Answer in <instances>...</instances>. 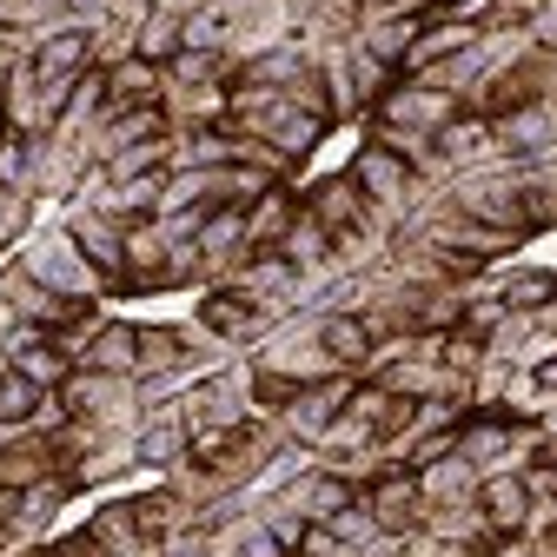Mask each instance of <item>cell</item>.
I'll return each mask as SVG.
<instances>
[{
  "instance_id": "6da1fadb",
  "label": "cell",
  "mask_w": 557,
  "mask_h": 557,
  "mask_svg": "<svg viewBox=\"0 0 557 557\" xmlns=\"http://www.w3.org/2000/svg\"><path fill=\"white\" fill-rule=\"evenodd\" d=\"M21 272H34L40 286H53V293H66V299H94V306H107V278L87 265V252L74 246V233L60 226V206H40V220L27 226V239L8 252Z\"/></svg>"
},
{
  "instance_id": "7a4b0ae2",
  "label": "cell",
  "mask_w": 557,
  "mask_h": 557,
  "mask_svg": "<svg viewBox=\"0 0 557 557\" xmlns=\"http://www.w3.org/2000/svg\"><path fill=\"white\" fill-rule=\"evenodd\" d=\"M438 193L458 206L465 220H478V226H498V233L524 239V166L498 160V166H478V173H458V180H445Z\"/></svg>"
},
{
  "instance_id": "3957f363",
  "label": "cell",
  "mask_w": 557,
  "mask_h": 557,
  "mask_svg": "<svg viewBox=\"0 0 557 557\" xmlns=\"http://www.w3.org/2000/svg\"><path fill=\"white\" fill-rule=\"evenodd\" d=\"M345 173L359 180V193H366V206H372V213H379V220H392L398 233H405V220L418 213V199L432 193V186L418 180V173H411V166H405L392 147H379L372 133L359 139V153H352V166H345Z\"/></svg>"
},
{
  "instance_id": "277c9868",
  "label": "cell",
  "mask_w": 557,
  "mask_h": 557,
  "mask_svg": "<svg viewBox=\"0 0 557 557\" xmlns=\"http://www.w3.org/2000/svg\"><path fill=\"white\" fill-rule=\"evenodd\" d=\"M60 405L66 418H87V425H107V432H133L147 398H139V379H120V372H87L74 366V379L60 385Z\"/></svg>"
},
{
  "instance_id": "5b68a950",
  "label": "cell",
  "mask_w": 557,
  "mask_h": 557,
  "mask_svg": "<svg viewBox=\"0 0 557 557\" xmlns=\"http://www.w3.org/2000/svg\"><path fill=\"white\" fill-rule=\"evenodd\" d=\"M60 226L74 233V246L87 252V265L107 278V306L126 293V220H113L107 206H94V199H66L60 206Z\"/></svg>"
},
{
  "instance_id": "8992f818",
  "label": "cell",
  "mask_w": 557,
  "mask_h": 557,
  "mask_svg": "<svg viewBox=\"0 0 557 557\" xmlns=\"http://www.w3.org/2000/svg\"><path fill=\"white\" fill-rule=\"evenodd\" d=\"M193 325L206 332V338H220L226 352H252V345L278 325L259 299H246L239 286H199L193 293Z\"/></svg>"
},
{
  "instance_id": "52a82bcc",
  "label": "cell",
  "mask_w": 557,
  "mask_h": 557,
  "mask_svg": "<svg viewBox=\"0 0 557 557\" xmlns=\"http://www.w3.org/2000/svg\"><path fill=\"white\" fill-rule=\"evenodd\" d=\"M0 299L14 306V319H21V325H40V332H74L81 319H94V312H100L94 299H66V293L40 286V278H34V272H21L14 259H0Z\"/></svg>"
},
{
  "instance_id": "ba28073f",
  "label": "cell",
  "mask_w": 557,
  "mask_h": 557,
  "mask_svg": "<svg viewBox=\"0 0 557 557\" xmlns=\"http://www.w3.org/2000/svg\"><path fill=\"white\" fill-rule=\"evenodd\" d=\"M465 107L451 100V94H438L432 81H411V74H398L392 87H385V100L366 113V126H398V133H438L445 120H458Z\"/></svg>"
},
{
  "instance_id": "9c48e42d",
  "label": "cell",
  "mask_w": 557,
  "mask_h": 557,
  "mask_svg": "<svg viewBox=\"0 0 557 557\" xmlns=\"http://www.w3.org/2000/svg\"><path fill=\"white\" fill-rule=\"evenodd\" d=\"M524 418H505V411H471L458 425V458L484 478V471H518L524 465Z\"/></svg>"
},
{
  "instance_id": "30bf717a",
  "label": "cell",
  "mask_w": 557,
  "mask_h": 557,
  "mask_svg": "<svg viewBox=\"0 0 557 557\" xmlns=\"http://www.w3.org/2000/svg\"><path fill=\"white\" fill-rule=\"evenodd\" d=\"M220 286H239V293L259 299L272 319L306 312V272H299L286 252H246V265H239L233 278H220Z\"/></svg>"
},
{
  "instance_id": "8fae6325",
  "label": "cell",
  "mask_w": 557,
  "mask_h": 557,
  "mask_svg": "<svg viewBox=\"0 0 557 557\" xmlns=\"http://www.w3.org/2000/svg\"><path fill=\"white\" fill-rule=\"evenodd\" d=\"M352 372H332V379H319V385H299V398L278 411V432H286L293 445H306V451H319V438L338 425V411H345V398H352Z\"/></svg>"
},
{
  "instance_id": "7c38bea8",
  "label": "cell",
  "mask_w": 557,
  "mask_h": 557,
  "mask_svg": "<svg viewBox=\"0 0 557 557\" xmlns=\"http://www.w3.org/2000/svg\"><path fill=\"white\" fill-rule=\"evenodd\" d=\"M133 458H139V471H153V478H166L173 465L193 458V425H186L180 398L139 411V425H133Z\"/></svg>"
},
{
  "instance_id": "4fadbf2b",
  "label": "cell",
  "mask_w": 557,
  "mask_h": 557,
  "mask_svg": "<svg viewBox=\"0 0 557 557\" xmlns=\"http://www.w3.org/2000/svg\"><path fill=\"white\" fill-rule=\"evenodd\" d=\"M366 511H372V524L385 531V537H411L418 524H425V498H418V471H405V465H385L372 484H366Z\"/></svg>"
},
{
  "instance_id": "5bb4252c",
  "label": "cell",
  "mask_w": 557,
  "mask_h": 557,
  "mask_svg": "<svg viewBox=\"0 0 557 557\" xmlns=\"http://www.w3.org/2000/svg\"><path fill=\"white\" fill-rule=\"evenodd\" d=\"M299 199H306V213H312L332 239L379 220L372 206H366V193H359V180H352V173H319V180H299Z\"/></svg>"
},
{
  "instance_id": "9a60e30c",
  "label": "cell",
  "mask_w": 557,
  "mask_h": 557,
  "mask_svg": "<svg viewBox=\"0 0 557 557\" xmlns=\"http://www.w3.org/2000/svg\"><path fill=\"white\" fill-rule=\"evenodd\" d=\"M272 498H278V505H293V511H299L306 524H332V518H338L345 505L359 498V484H352V478H338L332 465H319V458H312V465H306V471H299L293 484H278Z\"/></svg>"
},
{
  "instance_id": "2e32d148",
  "label": "cell",
  "mask_w": 557,
  "mask_h": 557,
  "mask_svg": "<svg viewBox=\"0 0 557 557\" xmlns=\"http://www.w3.org/2000/svg\"><path fill=\"white\" fill-rule=\"evenodd\" d=\"M27 66H34L40 81H81V74H94V66H100V53H94V27H81V21L47 27L40 40H27Z\"/></svg>"
},
{
  "instance_id": "e0dca14e",
  "label": "cell",
  "mask_w": 557,
  "mask_h": 557,
  "mask_svg": "<svg viewBox=\"0 0 557 557\" xmlns=\"http://www.w3.org/2000/svg\"><path fill=\"white\" fill-rule=\"evenodd\" d=\"M432 147H438V166H445V180H458V173H478V166H498V133H492V120H484V113H471V107L432 133Z\"/></svg>"
},
{
  "instance_id": "ac0fdd59",
  "label": "cell",
  "mask_w": 557,
  "mask_h": 557,
  "mask_svg": "<svg viewBox=\"0 0 557 557\" xmlns=\"http://www.w3.org/2000/svg\"><path fill=\"white\" fill-rule=\"evenodd\" d=\"M8 366L27 372L40 392H60L66 379H74V352H66L53 332H40V325H14V338H8Z\"/></svg>"
},
{
  "instance_id": "d6986e66",
  "label": "cell",
  "mask_w": 557,
  "mask_h": 557,
  "mask_svg": "<svg viewBox=\"0 0 557 557\" xmlns=\"http://www.w3.org/2000/svg\"><path fill=\"white\" fill-rule=\"evenodd\" d=\"M478 511H484V524H492L498 537H524L531 518H537V505L524 492V471H484L478 478Z\"/></svg>"
},
{
  "instance_id": "ffe728a7",
  "label": "cell",
  "mask_w": 557,
  "mask_h": 557,
  "mask_svg": "<svg viewBox=\"0 0 557 557\" xmlns=\"http://www.w3.org/2000/svg\"><path fill=\"white\" fill-rule=\"evenodd\" d=\"M312 319H319V345H325V359H332L338 372L366 379V372H372V359H379V332H372L359 312H312Z\"/></svg>"
},
{
  "instance_id": "44dd1931",
  "label": "cell",
  "mask_w": 557,
  "mask_h": 557,
  "mask_svg": "<svg viewBox=\"0 0 557 557\" xmlns=\"http://www.w3.org/2000/svg\"><path fill=\"white\" fill-rule=\"evenodd\" d=\"M81 366L87 372H120V379H133V366H139V319H126V312H113L107 306V319L87 332V345H81Z\"/></svg>"
},
{
  "instance_id": "7402d4cb",
  "label": "cell",
  "mask_w": 557,
  "mask_h": 557,
  "mask_svg": "<svg viewBox=\"0 0 557 557\" xmlns=\"http://www.w3.org/2000/svg\"><path fill=\"white\" fill-rule=\"evenodd\" d=\"M100 74H107V113H126V107H160V100H166V66L139 60V53H126V60L100 66Z\"/></svg>"
},
{
  "instance_id": "603a6c76",
  "label": "cell",
  "mask_w": 557,
  "mask_h": 557,
  "mask_svg": "<svg viewBox=\"0 0 557 557\" xmlns=\"http://www.w3.org/2000/svg\"><path fill=\"white\" fill-rule=\"evenodd\" d=\"M147 139H173V120L166 107H126V113H107V126L94 133V166L126 153V147H147Z\"/></svg>"
},
{
  "instance_id": "cb8c5ba5",
  "label": "cell",
  "mask_w": 557,
  "mask_h": 557,
  "mask_svg": "<svg viewBox=\"0 0 557 557\" xmlns=\"http://www.w3.org/2000/svg\"><path fill=\"white\" fill-rule=\"evenodd\" d=\"M272 252H286V259H293V265L306 272V299H312V293L325 286L332 272H338V265H332V233H325V226H319V220L306 213V199H299V220H293V233L278 239Z\"/></svg>"
},
{
  "instance_id": "d4e9b609",
  "label": "cell",
  "mask_w": 557,
  "mask_h": 557,
  "mask_svg": "<svg viewBox=\"0 0 557 557\" xmlns=\"http://www.w3.org/2000/svg\"><path fill=\"white\" fill-rule=\"evenodd\" d=\"M293 220H299V186H272V193H259V199L246 206V239H252V252H272L278 239L293 233Z\"/></svg>"
},
{
  "instance_id": "484cf974",
  "label": "cell",
  "mask_w": 557,
  "mask_h": 557,
  "mask_svg": "<svg viewBox=\"0 0 557 557\" xmlns=\"http://www.w3.org/2000/svg\"><path fill=\"white\" fill-rule=\"evenodd\" d=\"M418 27H425V14H398V21H366L352 40H359L366 53H379V60L392 66V74H405V53H411Z\"/></svg>"
},
{
  "instance_id": "4316f807",
  "label": "cell",
  "mask_w": 557,
  "mask_h": 557,
  "mask_svg": "<svg viewBox=\"0 0 557 557\" xmlns=\"http://www.w3.org/2000/svg\"><path fill=\"white\" fill-rule=\"evenodd\" d=\"M418 498H425V505H465V498H478V471L451 451V458L418 471Z\"/></svg>"
},
{
  "instance_id": "83f0119b",
  "label": "cell",
  "mask_w": 557,
  "mask_h": 557,
  "mask_svg": "<svg viewBox=\"0 0 557 557\" xmlns=\"http://www.w3.org/2000/svg\"><path fill=\"white\" fill-rule=\"evenodd\" d=\"M180 47H186V14H173V8H147V21H139V34H133V53H139V60H153V66H166Z\"/></svg>"
},
{
  "instance_id": "f1b7e54d",
  "label": "cell",
  "mask_w": 557,
  "mask_h": 557,
  "mask_svg": "<svg viewBox=\"0 0 557 557\" xmlns=\"http://www.w3.org/2000/svg\"><path fill=\"white\" fill-rule=\"evenodd\" d=\"M53 392H40L27 372H0V425H34V418H40V405H47Z\"/></svg>"
},
{
  "instance_id": "f546056e",
  "label": "cell",
  "mask_w": 557,
  "mask_h": 557,
  "mask_svg": "<svg viewBox=\"0 0 557 557\" xmlns=\"http://www.w3.org/2000/svg\"><path fill=\"white\" fill-rule=\"evenodd\" d=\"M332 531H338V537H345V544H352V550H359V557H366V550H372V544H379V537H385V531H379V524H372V511H366V498H352V505H345V511H338V518H332Z\"/></svg>"
},
{
  "instance_id": "4dcf8cb0",
  "label": "cell",
  "mask_w": 557,
  "mask_h": 557,
  "mask_svg": "<svg viewBox=\"0 0 557 557\" xmlns=\"http://www.w3.org/2000/svg\"><path fill=\"white\" fill-rule=\"evenodd\" d=\"M27 60V40H14V34H0V100H8V87H14V66Z\"/></svg>"
},
{
  "instance_id": "1f68e13d",
  "label": "cell",
  "mask_w": 557,
  "mask_h": 557,
  "mask_svg": "<svg viewBox=\"0 0 557 557\" xmlns=\"http://www.w3.org/2000/svg\"><path fill=\"white\" fill-rule=\"evenodd\" d=\"M14 557H60V544H53V537H47V544H21Z\"/></svg>"
},
{
  "instance_id": "d6a6232c",
  "label": "cell",
  "mask_w": 557,
  "mask_h": 557,
  "mask_svg": "<svg viewBox=\"0 0 557 557\" xmlns=\"http://www.w3.org/2000/svg\"><path fill=\"white\" fill-rule=\"evenodd\" d=\"M537 425H544V432H557V398H544V411H537Z\"/></svg>"
},
{
  "instance_id": "836d02e7",
  "label": "cell",
  "mask_w": 557,
  "mask_h": 557,
  "mask_svg": "<svg viewBox=\"0 0 557 557\" xmlns=\"http://www.w3.org/2000/svg\"><path fill=\"white\" fill-rule=\"evenodd\" d=\"M550 272H557V259H550Z\"/></svg>"
},
{
  "instance_id": "e575fe53",
  "label": "cell",
  "mask_w": 557,
  "mask_h": 557,
  "mask_svg": "<svg viewBox=\"0 0 557 557\" xmlns=\"http://www.w3.org/2000/svg\"><path fill=\"white\" fill-rule=\"evenodd\" d=\"M0 259H8V252H0Z\"/></svg>"
}]
</instances>
